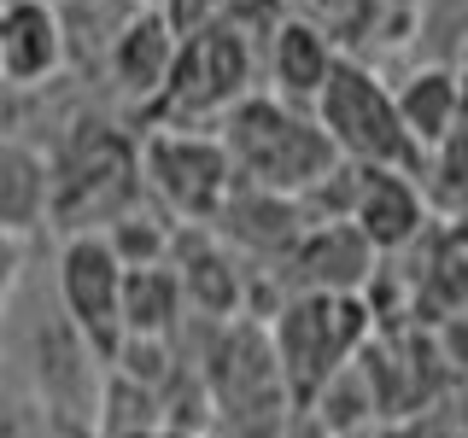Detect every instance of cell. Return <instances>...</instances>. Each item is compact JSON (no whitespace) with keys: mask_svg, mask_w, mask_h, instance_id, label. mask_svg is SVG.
<instances>
[{"mask_svg":"<svg viewBox=\"0 0 468 438\" xmlns=\"http://www.w3.org/2000/svg\"><path fill=\"white\" fill-rule=\"evenodd\" d=\"M24 269H29V240L0 228V333H6V316L24 292Z\"/></svg>","mask_w":468,"mask_h":438,"instance_id":"obj_20","label":"cell"},{"mask_svg":"<svg viewBox=\"0 0 468 438\" xmlns=\"http://www.w3.org/2000/svg\"><path fill=\"white\" fill-rule=\"evenodd\" d=\"M123 275H129V263L112 252L106 234H70L53 252V298L65 304L77 333L106 362L123 345Z\"/></svg>","mask_w":468,"mask_h":438,"instance_id":"obj_7","label":"cell"},{"mask_svg":"<svg viewBox=\"0 0 468 438\" xmlns=\"http://www.w3.org/2000/svg\"><path fill=\"white\" fill-rule=\"evenodd\" d=\"M351 223L363 228V240H369L380 257H399V252H410V245H421V240H428V228H433V204H428L421 175L363 170Z\"/></svg>","mask_w":468,"mask_h":438,"instance_id":"obj_11","label":"cell"},{"mask_svg":"<svg viewBox=\"0 0 468 438\" xmlns=\"http://www.w3.org/2000/svg\"><path fill=\"white\" fill-rule=\"evenodd\" d=\"M176 53H182V36H176V24L165 18V6H158V0L153 6H135V18L123 24V36L112 41L106 65H100L106 94L135 117V123H146V111H153L158 94L170 88Z\"/></svg>","mask_w":468,"mask_h":438,"instance_id":"obj_8","label":"cell"},{"mask_svg":"<svg viewBox=\"0 0 468 438\" xmlns=\"http://www.w3.org/2000/svg\"><path fill=\"white\" fill-rule=\"evenodd\" d=\"M217 135H223L229 164L246 187L287 193V199H304L316 182H328V175L346 164L340 146L328 141V129L316 123V111L287 106L270 88L246 94L240 106L217 123Z\"/></svg>","mask_w":468,"mask_h":438,"instance_id":"obj_2","label":"cell"},{"mask_svg":"<svg viewBox=\"0 0 468 438\" xmlns=\"http://www.w3.org/2000/svg\"><path fill=\"white\" fill-rule=\"evenodd\" d=\"M451 65H457V77L468 82V24H463V36H457V58H451Z\"/></svg>","mask_w":468,"mask_h":438,"instance_id":"obj_22","label":"cell"},{"mask_svg":"<svg viewBox=\"0 0 468 438\" xmlns=\"http://www.w3.org/2000/svg\"><path fill=\"white\" fill-rule=\"evenodd\" d=\"M123 438H199V433H182V427H141V433H123Z\"/></svg>","mask_w":468,"mask_h":438,"instance_id":"obj_21","label":"cell"},{"mask_svg":"<svg viewBox=\"0 0 468 438\" xmlns=\"http://www.w3.org/2000/svg\"><path fill=\"white\" fill-rule=\"evenodd\" d=\"M258 88H263V41L240 36V29L182 36L170 88L158 94L141 129H217Z\"/></svg>","mask_w":468,"mask_h":438,"instance_id":"obj_4","label":"cell"},{"mask_svg":"<svg viewBox=\"0 0 468 438\" xmlns=\"http://www.w3.org/2000/svg\"><path fill=\"white\" fill-rule=\"evenodd\" d=\"M304 228H311V223H304L299 199L263 193V187H246V182H234L229 204L217 211V223H211V234L223 245H234L240 257H275V263L292 257V245H299Z\"/></svg>","mask_w":468,"mask_h":438,"instance_id":"obj_13","label":"cell"},{"mask_svg":"<svg viewBox=\"0 0 468 438\" xmlns=\"http://www.w3.org/2000/svg\"><path fill=\"white\" fill-rule=\"evenodd\" d=\"M316 123L328 129V141L340 146L346 164L421 175V146L410 141V129L399 117V94L363 58H340L334 65V77L316 99Z\"/></svg>","mask_w":468,"mask_h":438,"instance_id":"obj_5","label":"cell"},{"mask_svg":"<svg viewBox=\"0 0 468 438\" xmlns=\"http://www.w3.org/2000/svg\"><path fill=\"white\" fill-rule=\"evenodd\" d=\"M70 70L58 0H0V88H53Z\"/></svg>","mask_w":468,"mask_h":438,"instance_id":"obj_9","label":"cell"},{"mask_svg":"<svg viewBox=\"0 0 468 438\" xmlns=\"http://www.w3.org/2000/svg\"><path fill=\"white\" fill-rule=\"evenodd\" d=\"M340 58L346 53L334 47L322 29H311L304 18L287 12V18L263 36V88H270L275 99H287V106L316 111V99H322V88H328Z\"/></svg>","mask_w":468,"mask_h":438,"instance_id":"obj_12","label":"cell"},{"mask_svg":"<svg viewBox=\"0 0 468 438\" xmlns=\"http://www.w3.org/2000/svg\"><path fill=\"white\" fill-rule=\"evenodd\" d=\"M146 6H153V0H146Z\"/></svg>","mask_w":468,"mask_h":438,"instance_id":"obj_23","label":"cell"},{"mask_svg":"<svg viewBox=\"0 0 468 438\" xmlns=\"http://www.w3.org/2000/svg\"><path fill=\"white\" fill-rule=\"evenodd\" d=\"M48 204H53V164L36 141L0 135V228L36 240L48 234Z\"/></svg>","mask_w":468,"mask_h":438,"instance_id":"obj_15","label":"cell"},{"mask_svg":"<svg viewBox=\"0 0 468 438\" xmlns=\"http://www.w3.org/2000/svg\"><path fill=\"white\" fill-rule=\"evenodd\" d=\"M282 269L287 292H369L380 275V252L363 240L357 223H311Z\"/></svg>","mask_w":468,"mask_h":438,"instance_id":"obj_10","label":"cell"},{"mask_svg":"<svg viewBox=\"0 0 468 438\" xmlns=\"http://www.w3.org/2000/svg\"><path fill=\"white\" fill-rule=\"evenodd\" d=\"M0 438H70L65 427H58V415L48 403L36 398V386L18 374L0 369Z\"/></svg>","mask_w":468,"mask_h":438,"instance_id":"obj_19","label":"cell"},{"mask_svg":"<svg viewBox=\"0 0 468 438\" xmlns=\"http://www.w3.org/2000/svg\"><path fill=\"white\" fill-rule=\"evenodd\" d=\"M187 292L170 263L123 275V339H176L187 328Z\"/></svg>","mask_w":468,"mask_h":438,"instance_id":"obj_16","label":"cell"},{"mask_svg":"<svg viewBox=\"0 0 468 438\" xmlns=\"http://www.w3.org/2000/svg\"><path fill=\"white\" fill-rule=\"evenodd\" d=\"M48 164H53L48 228L58 240H70V234H112L135 204H146L141 129H129L123 117H106L94 106L70 111L65 129L48 141Z\"/></svg>","mask_w":468,"mask_h":438,"instance_id":"obj_1","label":"cell"},{"mask_svg":"<svg viewBox=\"0 0 468 438\" xmlns=\"http://www.w3.org/2000/svg\"><path fill=\"white\" fill-rule=\"evenodd\" d=\"M392 94H399V117H404L410 141L421 146V164H428V152L451 135V123H457V111L468 99V82L457 77L451 58H416V65L392 82Z\"/></svg>","mask_w":468,"mask_h":438,"instance_id":"obj_14","label":"cell"},{"mask_svg":"<svg viewBox=\"0 0 468 438\" xmlns=\"http://www.w3.org/2000/svg\"><path fill=\"white\" fill-rule=\"evenodd\" d=\"M176 36H205V29H240V36L263 41L287 18V0H158Z\"/></svg>","mask_w":468,"mask_h":438,"instance_id":"obj_17","label":"cell"},{"mask_svg":"<svg viewBox=\"0 0 468 438\" xmlns=\"http://www.w3.org/2000/svg\"><path fill=\"white\" fill-rule=\"evenodd\" d=\"M421 187H428L433 211H468V99H463L457 123H451V135L421 164Z\"/></svg>","mask_w":468,"mask_h":438,"instance_id":"obj_18","label":"cell"},{"mask_svg":"<svg viewBox=\"0 0 468 438\" xmlns=\"http://www.w3.org/2000/svg\"><path fill=\"white\" fill-rule=\"evenodd\" d=\"M141 175L176 228H211L240 182L217 129H141Z\"/></svg>","mask_w":468,"mask_h":438,"instance_id":"obj_6","label":"cell"},{"mask_svg":"<svg viewBox=\"0 0 468 438\" xmlns=\"http://www.w3.org/2000/svg\"><path fill=\"white\" fill-rule=\"evenodd\" d=\"M375 310L363 292H287L270 316V339L282 357L292 409H311L328 380H340L369 350Z\"/></svg>","mask_w":468,"mask_h":438,"instance_id":"obj_3","label":"cell"}]
</instances>
